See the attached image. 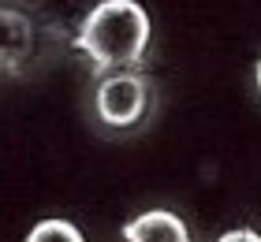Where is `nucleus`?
Instances as JSON below:
<instances>
[{
  "mask_svg": "<svg viewBox=\"0 0 261 242\" xmlns=\"http://www.w3.org/2000/svg\"><path fill=\"white\" fill-rule=\"evenodd\" d=\"M149 45V15L138 0H101L82 19L75 48L93 60V67H127L138 64Z\"/></svg>",
  "mask_w": 261,
  "mask_h": 242,
  "instance_id": "1",
  "label": "nucleus"
},
{
  "mask_svg": "<svg viewBox=\"0 0 261 242\" xmlns=\"http://www.w3.org/2000/svg\"><path fill=\"white\" fill-rule=\"evenodd\" d=\"M146 104H149V86L138 75H112L97 86V112L112 127L138 123Z\"/></svg>",
  "mask_w": 261,
  "mask_h": 242,
  "instance_id": "2",
  "label": "nucleus"
},
{
  "mask_svg": "<svg viewBox=\"0 0 261 242\" xmlns=\"http://www.w3.org/2000/svg\"><path fill=\"white\" fill-rule=\"evenodd\" d=\"M34 48V26L27 15L11 8H0V75L19 71Z\"/></svg>",
  "mask_w": 261,
  "mask_h": 242,
  "instance_id": "3",
  "label": "nucleus"
},
{
  "mask_svg": "<svg viewBox=\"0 0 261 242\" xmlns=\"http://www.w3.org/2000/svg\"><path fill=\"white\" fill-rule=\"evenodd\" d=\"M123 238L127 242H191L187 224L168 209H149L123 224Z\"/></svg>",
  "mask_w": 261,
  "mask_h": 242,
  "instance_id": "4",
  "label": "nucleus"
},
{
  "mask_svg": "<svg viewBox=\"0 0 261 242\" xmlns=\"http://www.w3.org/2000/svg\"><path fill=\"white\" fill-rule=\"evenodd\" d=\"M27 242H86V238L71 220H41V224H34Z\"/></svg>",
  "mask_w": 261,
  "mask_h": 242,
  "instance_id": "5",
  "label": "nucleus"
},
{
  "mask_svg": "<svg viewBox=\"0 0 261 242\" xmlns=\"http://www.w3.org/2000/svg\"><path fill=\"white\" fill-rule=\"evenodd\" d=\"M217 242H261L257 231H250V227H239V231H228V235H220Z\"/></svg>",
  "mask_w": 261,
  "mask_h": 242,
  "instance_id": "6",
  "label": "nucleus"
},
{
  "mask_svg": "<svg viewBox=\"0 0 261 242\" xmlns=\"http://www.w3.org/2000/svg\"><path fill=\"white\" fill-rule=\"evenodd\" d=\"M257 90H261V64H257Z\"/></svg>",
  "mask_w": 261,
  "mask_h": 242,
  "instance_id": "7",
  "label": "nucleus"
}]
</instances>
